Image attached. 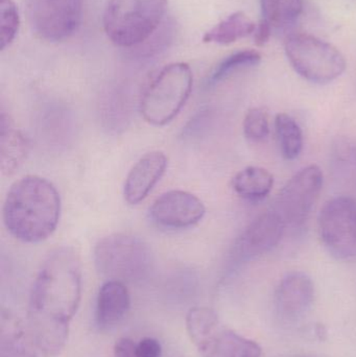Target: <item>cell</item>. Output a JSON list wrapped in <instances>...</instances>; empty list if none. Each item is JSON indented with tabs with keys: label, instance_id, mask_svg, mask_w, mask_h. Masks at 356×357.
I'll use <instances>...</instances> for the list:
<instances>
[{
	"label": "cell",
	"instance_id": "obj_20",
	"mask_svg": "<svg viewBox=\"0 0 356 357\" xmlns=\"http://www.w3.org/2000/svg\"><path fill=\"white\" fill-rule=\"evenodd\" d=\"M274 127L282 157L288 161L298 158L303 149L302 130L298 123L290 115L279 113L276 115Z\"/></svg>",
	"mask_w": 356,
	"mask_h": 357
},
{
	"label": "cell",
	"instance_id": "obj_14",
	"mask_svg": "<svg viewBox=\"0 0 356 357\" xmlns=\"http://www.w3.org/2000/svg\"><path fill=\"white\" fill-rule=\"evenodd\" d=\"M188 335L204 357H217L226 329L210 308L194 307L186 316Z\"/></svg>",
	"mask_w": 356,
	"mask_h": 357
},
{
	"label": "cell",
	"instance_id": "obj_3",
	"mask_svg": "<svg viewBox=\"0 0 356 357\" xmlns=\"http://www.w3.org/2000/svg\"><path fill=\"white\" fill-rule=\"evenodd\" d=\"M169 0H108L104 29L109 39L121 47L139 45L158 29Z\"/></svg>",
	"mask_w": 356,
	"mask_h": 357
},
{
	"label": "cell",
	"instance_id": "obj_24",
	"mask_svg": "<svg viewBox=\"0 0 356 357\" xmlns=\"http://www.w3.org/2000/svg\"><path fill=\"white\" fill-rule=\"evenodd\" d=\"M20 27V16L14 0H0V48L14 42Z\"/></svg>",
	"mask_w": 356,
	"mask_h": 357
},
{
	"label": "cell",
	"instance_id": "obj_22",
	"mask_svg": "<svg viewBox=\"0 0 356 357\" xmlns=\"http://www.w3.org/2000/svg\"><path fill=\"white\" fill-rule=\"evenodd\" d=\"M261 56L256 50H240L230 54L224 59L211 73L209 77V85L212 86L219 82L224 81L226 77L231 75L240 69L256 66L261 63Z\"/></svg>",
	"mask_w": 356,
	"mask_h": 357
},
{
	"label": "cell",
	"instance_id": "obj_16",
	"mask_svg": "<svg viewBox=\"0 0 356 357\" xmlns=\"http://www.w3.org/2000/svg\"><path fill=\"white\" fill-rule=\"evenodd\" d=\"M29 144L6 113L0 116V169L10 176L23 165L29 155Z\"/></svg>",
	"mask_w": 356,
	"mask_h": 357
},
{
	"label": "cell",
	"instance_id": "obj_9",
	"mask_svg": "<svg viewBox=\"0 0 356 357\" xmlns=\"http://www.w3.org/2000/svg\"><path fill=\"white\" fill-rule=\"evenodd\" d=\"M323 172L318 165L301 169L284 185L276 199L274 211L286 226H300L307 220L323 187Z\"/></svg>",
	"mask_w": 356,
	"mask_h": 357
},
{
	"label": "cell",
	"instance_id": "obj_6",
	"mask_svg": "<svg viewBox=\"0 0 356 357\" xmlns=\"http://www.w3.org/2000/svg\"><path fill=\"white\" fill-rule=\"evenodd\" d=\"M150 247L139 237L112 234L104 237L94 248V261L100 274L110 280L141 276L152 264Z\"/></svg>",
	"mask_w": 356,
	"mask_h": 357
},
{
	"label": "cell",
	"instance_id": "obj_26",
	"mask_svg": "<svg viewBox=\"0 0 356 357\" xmlns=\"http://www.w3.org/2000/svg\"><path fill=\"white\" fill-rule=\"evenodd\" d=\"M137 354L139 357H160L162 347L156 339L146 337L137 344Z\"/></svg>",
	"mask_w": 356,
	"mask_h": 357
},
{
	"label": "cell",
	"instance_id": "obj_8",
	"mask_svg": "<svg viewBox=\"0 0 356 357\" xmlns=\"http://www.w3.org/2000/svg\"><path fill=\"white\" fill-rule=\"evenodd\" d=\"M29 26L47 42L68 39L77 31L83 15V0H24Z\"/></svg>",
	"mask_w": 356,
	"mask_h": 357
},
{
	"label": "cell",
	"instance_id": "obj_7",
	"mask_svg": "<svg viewBox=\"0 0 356 357\" xmlns=\"http://www.w3.org/2000/svg\"><path fill=\"white\" fill-rule=\"evenodd\" d=\"M318 232L328 253L338 260L356 259V199L336 197L326 202L318 216Z\"/></svg>",
	"mask_w": 356,
	"mask_h": 357
},
{
	"label": "cell",
	"instance_id": "obj_11",
	"mask_svg": "<svg viewBox=\"0 0 356 357\" xmlns=\"http://www.w3.org/2000/svg\"><path fill=\"white\" fill-rule=\"evenodd\" d=\"M315 300V285L309 275L293 272L282 278L274 296V306L278 316L288 322L304 318Z\"/></svg>",
	"mask_w": 356,
	"mask_h": 357
},
{
	"label": "cell",
	"instance_id": "obj_21",
	"mask_svg": "<svg viewBox=\"0 0 356 357\" xmlns=\"http://www.w3.org/2000/svg\"><path fill=\"white\" fill-rule=\"evenodd\" d=\"M261 4L263 19L275 27L294 22L303 10L302 0H261Z\"/></svg>",
	"mask_w": 356,
	"mask_h": 357
},
{
	"label": "cell",
	"instance_id": "obj_12",
	"mask_svg": "<svg viewBox=\"0 0 356 357\" xmlns=\"http://www.w3.org/2000/svg\"><path fill=\"white\" fill-rule=\"evenodd\" d=\"M286 224L276 211H268L255 218L238 238L235 254L238 258L250 259L268 253L281 241Z\"/></svg>",
	"mask_w": 356,
	"mask_h": 357
},
{
	"label": "cell",
	"instance_id": "obj_17",
	"mask_svg": "<svg viewBox=\"0 0 356 357\" xmlns=\"http://www.w3.org/2000/svg\"><path fill=\"white\" fill-rule=\"evenodd\" d=\"M27 326L8 310L0 316V357H37Z\"/></svg>",
	"mask_w": 356,
	"mask_h": 357
},
{
	"label": "cell",
	"instance_id": "obj_23",
	"mask_svg": "<svg viewBox=\"0 0 356 357\" xmlns=\"http://www.w3.org/2000/svg\"><path fill=\"white\" fill-rule=\"evenodd\" d=\"M217 356L261 357V348L256 342L226 329Z\"/></svg>",
	"mask_w": 356,
	"mask_h": 357
},
{
	"label": "cell",
	"instance_id": "obj_2",
	"mask_svg": "<svg viewBox=\"0 0 356 357\" xmlns=\"http://www.w3.org/2000/svg\"><path fill=\"white\" fill-rule=\"evenodd\" d=\"M61 199L56 187L38 176H26L10 186L3 205V222L10 235L27 243L47 239L59 224Z\"/></svg>",
	"mask_w": 356,
	"mask_h": 357
},
{
	"label": "cell",
	"instance_id": "obj_18",
	"mask_svg": "<svg viewBox=\"0 0 356 357\" xmlns=\"http://www.w3.org/2000/svg\"><path fill=\"white\" fill-rule=\"evenodd\" d=\"M231 186L234 192L242 199L259 201L271 192L274 176L263 167H245L232 178Z\"/></svg>",
	"mask_w": 356,
	"mask_h": 357
},
{
	"label": "cell",
	"instance_id": "obj_19",
	"mask_svg": "<svg viewBox=\"0 0 356 357\" xmlns=\"http://www.w3.org/2000/svg\"><path fill=\"white\" fill-rule=\"evenodd\" d=\"M256 25L248 15L244 12H236L209 29L203 37V41L228 45L254 33Z\"/></svg>",
	"mask_w": 356,
	"mask_h": 357
},
{
	"label": "cell",
	"instance_id": "obj_27",
	"mask_svg": "<svg viewBox=\"0 0 356 357\" xmlns=\"http://www.w3.org/2000/svg\"><path fill=\"white\" fill-rule=\"evenodd\" d=\"M114 357H139L137 354V344L129 337H123L114 346Z\"/></svg>",
	"mask_w": 356,
	"mask_h": 357
},
{
	"label": "cell",
	"instance_id": "obj_25",
	"mask_svg": "<svg viewBox=\"0 0 356 357\" xmlns=\"http://www.w3.org/2000/svg\"><path fill=\"white\" fill-rule=\"evenodd\" d=\"M245 137L253 142L267 139L270 134L269 113L263 108H252L247 112L242 123Z\"/></svg>",
	"mask_w": 356,
	"mask_h": 357
},
{
	"label": "cell",
	"instance_id": "obj_5",
	"mask_svg": "<svg viewBox=\"0 0 356 357\" xmlns=\"http://www.w3.org/2000/svg\"><path fill=\"white\" fill-rule=\"evenodd\" d=\"M284 50L294 70L311 83H330L346 69V60L338 48L307 33L290 36Z\"/></svg>",
	"mask_w": 356,
	"mask_h": 357
},
{
	"label": "cell",
	"instance_id": "obj_15",
	"mask_svg": "<svg viewBox=\"0 0 356 357\" xmlns=\"http://www.w3.org/2000/svg\"><path fill=\"white\" fill-rule=\"evenodd\" d=\"M131 307L129 289L123 281L109 280L100 287L96 305V320L104 328L118 324Z\"/></svg>",
	"mask_w": 356,
	"mask_h": 357
},
{
	"label": "cell",
	"instance_id": "obj_10",
	"mask_svg": "<svg viewBox=\"0 0 356 357\" xmlns=\"http://www.w3.org/2000/svg\"><path fill=\"white\" fill-rule=\"evenodd\" d=\"M204 204L196 195L184 190L161 195L150 208V216L159 227L180 230L196 226L204 218Z\"/></svg>",
	"mask_w": 356,
	"mask_h": 357
},
{
	"label": "cell",
	"instance_id": "obj_13",
	"mask_svg": "<svg viewBox=\"0 0 356 357\" xmlns=\"http://www.w3.org/2000/svg\"><path fill=\"white\" fill-rule=\"evenodd\" d=\"M167 158L164 153L154 151L142 156L132 167L123 186L125 199L130 205L144 201L164 175Z\"/></svg>",
	"mask_w": 356,
	"mask_h": 357
},
{
	"label": "cell",
	"instance_id": "obj_28",
	"mask_svg": "<svg viewBox=\"0 0 356 357\" xmlns=\"http://www.w3.org/2000/svg\"><path fill=\"white\" fill-rule=\"evenodd\" d=\"M272 27L273 26L265 19H261L259 21L254 31L255 44L258 47H263L269 41L270 37H271Z\"/></svg>",
	"mask_w": 356,
	"mask_h": 357
},
{
	"label": "cell",
	"instance_id": "obj_1",
	"mask_svg": "<svg viewBox=\"0 0 356 357\" xmlns=\"http://www.w3.org/2000/svg\"><path fill=\"white\" fill-rule=\"evenodd\" d=\"M81 298L79 255L71 248H58L44 260L33 281L27 312V331L44 356H58L66 345Z\"/></svg>",
	"mask_w": 356,
	"mask_h": 357
},
{
	"label": "cell",
	"instance_id": "obj_4",
	"mask_svg": "<svg viewBox=\"0 0 356 357\" xmlns=\"http://www.w3.org/2000/svg\"><path fill=\"white\" fill-rule=\"evenodd\" d=\"M192 83V69L186 63H173L163 67L142 93V117L157 127L171 123L189 98Z\"/></svg>",
	"mask_w": 356,
	"mask_h": 357
}]
</instances>
